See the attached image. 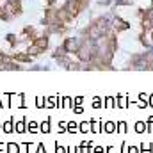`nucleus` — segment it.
Listing matches in <instances>:
<instances>
[{
    "instance_id": "obj_15",
    "label": "nucleus",
    "mask_w": 153,
    "mask_h": 153,
    "mask_svg": "<svg viewBox=\"0 0 153 153\" xmlns=\"http://www.w3.org/2000/svg\"><path fill=\"white\" fill-rule=\"evenodd\" d=\"M57 100H59V96L46 98V109H53V107H57Z\"/></svg>"
},
{
    "instance_id": "obj_10",
    "label": "nucleus",
    "mask_w": 153,
    "mask_h": 153,
    "mask_svg": "<svg viewBox=\"0 0 153 153\" xmlns=\"http://www.w3.org/2000/svg\"><path fill=\"white\" fill-rule=\"evenodd\" d=\"M103 107H107V109H114L116 107V96H107V98L103 100Z\"/></svg>"
},
{
    "instance_id": "obj_3",
    "label": "nucleus",
    "mask_w": 153,
    "mask_h": 153,
    "mask_svg": "<svg viewBox=\"0 0 153 153\" xmlns=\"http://www.w3.org/2000/svg\"><path fill=\"white\" fill-rule=\"evenodd\" d=\"M14 132H18V134H25L27 132V119L23 117V119H14Z\"/></svg>"
},
{
    "instance_id": "obj_23",
    "label": "nucleus",
    "mask_w": 153,
    "mask_h": 153,
    "mask_svg": "<svg viewBox=\"0 0 153 153\" xmlns=\"http://www.w3.org/2000/svg\"><path fill=\"white\" fill-rule=\"evenodd\" d=\"M66 153H78L76 146H66Z\"/></svg>"
},
{
    "instance_id": "obj_21",
    "label": "nucleus",
    "mask_w": 153,
    "mask_h": 153,
    "mask_svg": "<svg viewBox=\"0 0 153 153\" xmlns=\"http://www.w3.org/2000/svg\"><path fill=\"white\" fill-rule=\"evenodd\" d=\"M55 153H66V146H61L59 143H55Z\"/></svg>"
},
{
    "instance_id": "obj_7",
    "label": "nucleus",
    "mask_w": 153,
    "mask_h": 153,
    "mask_svg": "<svg viewBox=\"0 0 153 153\" xmlns=\"http://www.w3.org/2000/svg\"><path fill=\"white\" fill-rule=\"evenodd\" d=\"M27 132H30V134H38V132H39V125H38V121H34V119L27 121Z\"/></svg>"
},
{
    "instance_id": "obj_11",
    "label": "nucleus",
    "mask_w": 153,
    "mask_h": 153,
    "mask_svg": "<svg viewBox=\"0 0 153 153\" xmlns=\"http://www.w3.org/2000/svg\"><path fill=\"white\" fill-rule=\"evenodd\" d=\"M76 130H78V125L75 121H68L66 123V134H75Z\"/></svg>"
},
{
    "instance_id": "obj_25",
    "label": "nucleus",
    "mask_w": 153,
    "mask_h": 153,
    "mask_svg": "<svg viewBox=\"0 0 153 153\" xmlns=\"http://www.w3.org/2000/svg\"><path fill=\"white\" fill-rule=\"evenodd\" d=\"M128 153H139V146H128Z\"/></svg>"
},
{
    "instance_id": "obj_17",
    "label": "nucleus",
    "mask_w": 153,
    "mask_h": 153,
    "mask_svg": "<svg viewBox=\"0 0 153 153\" xmlns=\"http://www.w3.org/2000/svg\"><path fill=\"white\" fill-rule=\"evenodd\" d=\"M7 153H20V144L9 143V144H7Z\"/></svg>"
},
{
    "instance_id": "obj_30",
    "label": "nucleus",
    "mask_w": 153,
    "mask_h": 153,
    "mask_svg": "<svg viewBox=\"0 0 153 153\" xmlns=\"http://www.w3.org/2000/svg\"><path fill=\"white\" fill-rule=\"evenodd\" d=\"M107 153H117L116 146H107Z\"/></svg>"
},
{
    "instance_id": "obj_19",
    "label": "nucleus",
    "mask_w": 153,
    "mask_h": 153,
    "mask_svg": "<svg viewBox=\"0 0 153 153\" xmlns=\"http://www.w3.org/2000/svg\"><path fill=\"white\" fill-rule=\"evenodd\" d=\"M36 105H38L39 109L46 107V98H43V96H38V98H36Z\"/></svg>"
},
{
    "instance_id": "obj_22",
    "label": "nucleus",
    "mask_w": 153,
    "mask_h": 153,
    "mask_svg": "<svg viewBox=\"0 0 153 153\" xmlns=\"http://www.w3.org/2000/svg\"><path fill=\"white\" fill-rule=\"evenodd\" d=\"M93 153H107V148H103V146H94V148H93Z\"/></svg>"
},
{
    "instance_id": "obj_12",
    "label": "nucleus",
    "mask_w": 153,
    "mask_h": 153,
    "mask_svg": "<svg viewBox=\"0 0 153 153\" xmlns=\"http://www.w3.org/2000/svg\"><path fill=\"white\" fill-rule=\"evenodd\" d=\"M139 153H153V144L152 143H143L141 146H139Z\"/></svg>"
},
{
    "instance_id": "obj_9",
    "label": "nucleus",
    "mask_w": 153,
    "mask_h": 153,
    "mask_svg": "<svg viewBox=\"0 0 153 153\" xmlns=\"http://www.w3.org/2000/svg\"><path fill=\"white\" fill-rule=\"evenodd\" d=\"M78 130H80L82 134H87V132H91V119H89V121H82V123L78 125Z\"/></svg>"
},
{
    "instance_id": "obj_13",
    "label": "nucleus",
    "mask_w": 153,
    "mask_h": 153,
    "mask_svg": "<svg viewBox=\"0 0 153 153\" xmlns=\"http://www.w3.org/2000/svg\"><path fill=\"white\" fill-rule=\"evenodd\" d=\"M126 130H128V125H126V121L119 119V121H117V134H126Z\"/></svg>"
},
{
    "instance_id": "obj_16",
    "label": "nucleus",
    "mask_w": 153,
    "mask_h": 153,
    "mask_svg": "<svg viewBox=\"0 0 153 153\" xmlns=\"http://www.w3.org/2000/svg\"><path fill=\"white\" fill-rule=\"evenodd\" d=\"M62 107L64 109H73V98L71 96H64L62 98Z\"/></svg>"
},
{
    "instance_id": "obj_31",
    "label": "nucleus",
    "mask_w": 153,
    "mask_h": 153,
    "mask_svg": "<svg viewBox=\"0 0 153 153\" xmlns=\"http://www.w3.org/2000/svg\"><path fill=\"white\" fill-rule=\"evenodd\" d=\"M5 146H7V144H2V143H0V153H7V148H5Z\"/></svg>"
},
{
    "instance_id": "obj_14",
    "label": "nucleus",
    "mask_w": 153,
    "mask_h": 153,
    "mask_svg": "<svg viewBox=\"0 0 153 153\" xmlns=\"http://www.w3.org/2000/svg\"><path fill=\"white\" fill-rule=\"evenodd\" d=\"M137 98H139V102H143V103H146V105H150V94H148V93H144V91H141V93L137 94Z\"/></svg>"
},
{
    "instance_id": "obj_28",
    "label": "nucleus",
    "mask_w": 153,
    "mask_h": 153,
    "mask_svg": "<svg viewBox=\"0 0 153 153\" xmlns=\"http://www.w3.org/2000/svg\"><path fill=\"white\" fill-rule=\"evenodd\" d=\"M82 102H84V98H82V96H76L75 100H73V103H75V105H80Z\"/></svg>"
},
{
    "instance_id": "obj_34",
    "label": "nucleus",
    "mask_w": 153,
    "mask_h": 153,
    "mask_svg": "<svg viewBox=\"0 0 153 153\" xmlns=\"http://www.w3.org/2000/svg\"><path fill=\"white\" fill-rule=\"evenodd\" d=\"M0 128H2V123H0Z\"/></svg>"
},
{
    "instance_id": "obj_4",
    "label": "nucleus",
    "mask_w": 153,
    "mask_h": 153,
    "mask_svg": "<svg viewBox=\"0 0 153 153\" xmlns=\"http://www.w3.org/2000/svg\"><path fill=\"white\" fill-rule=\"evenodd\" d=\"M134 130H135L137 134H144V132H148V125H146V121H143V119L135 121V125H134Z\"/></svg>"
},
{
    "instance_id": "obj_20",
    "label": "nucleus",
    "mask_w": 153,
    "mask_h": 153,
    "mask_svg": "<svg viewBox=\"0 0 153 153\" xmlns=\"http://www.w3.org/2000/svg\"><path fill=\"white\" fill-rule=\"evenodd\" d=\"M146 125H148V134H153V116L146 119Z\"/></svg>"
},
{
    "instance_id": "obj_26",
    "label": "nucleus",
    "mask_w": 153,
    "mask_h": 153,
    "mask_svg": "<svg viewBox=\"0 0 153 153\" xmlns=\"http://www.w3.org/2000/svg\"><path fill=\"white\" fill-rule=\"evenodd\" d=\"M36 153H46V148H45V144H38V150Z\"/></svg>"
},
{
    "instance_id": "obj_18",
    "label": "nucleus",
    "mask_w": 153,
    "mask_h": 153,
    "mask_svg": "<svg viewBox=\"0 0 153 153\" xmlns=\"http://www.w3.org/2000/svg\"><path fill=\"white\" fill-rule=\"evenodd\" d=\"M93 107H94V109H102V107H103V102H102L100 96H94V98H93Z\"/></svg>"
},
{
    "instance_id": "obj_33",
    "label": "nucleus",
    "mask_w": 153,
    "mask_h": 153,
    "mask_svg": "<svg viewBox=\"0 0 153 153\" xmlns=\"http://www.w3.org/2000/svg\"><path fill=\"white\" fill-rule=\"evenodd\" d=\"M0 107H2V96H0Z\"/></svg>"
},
{
    "instance_id": "obj_5",
    "label": "nucleus",
    "mask_w": 153,
    "mask_h": 153,
    "mask_svg": "<svg viewBox=\"0 0 153 153\" xmlns=\"http://www.w3.org/2000/svg\"><path fill=\"white\" fill-rule=\"evenodd\" d=\"M50 128H52V125H50V117L43 119L41 125H39V132H41V134H50Z\"/></svg>"
},
{
    "instance_id": "obj_2",
    "label": "nucleus",
    "mask_w": 153,
    "mask_h": 153,
    "mask_svg": "<svg viewBox=\"0 0 153 153\" xmlns=\"http://www.w3.org/2000/svg\"><path fill=\"white\" fill-rule=\"evenodd\" d=\"M102 130H103L105 134H116V132H117V121H112V119L105 121V123L102 125Z\"/></svg>"
},
{
    "instance_id": "obj_29",
    "label": "nucleus",
    "mask_w": 153,
    "mask_h": 153,
    "mask_svg": "<svg viewBox=\"0 0 153 153\" xmlns=\"http://www.w3.org/2000/svg\"><path fill=\"white\" fill-rule=\"evenodd\" d=\"M121 153H128V144H126V143L121 144Z\"/></svg>"
},
{
    "instance_id": "obj_24",
    "label": "nucleus",
    "mask_w": 153,
    "mask_h": 153,
    "mask_svg": "<svg viewBox=\"0 0 153 153\" xmlns=\"http://www.w3.org/2000/svg\"><path fill=\"white\" fill-rule=\"evenodd\" d=\"M59 130L62 134H66V121H59Z\"/></svg>"
},
{
    "instance_id": "obj_8",
    "label": "nucleus",
    "mask_w": 153,
    "mask_h": 153,
    "mask_svg": "<svg viewBox=\"0 0 153 153\" xmlns=\"http://www.w3.org/2000/svg\"><path fill=\"white\" fill-rule=\"evenodd\" d=\"M2 128H4V132H5V134H13V132H14V119L5 121V123L2 125Z\"/></svg>"
},
{
    "instance_id": "obj_1",
    "label": "nucleus",
    "mask_w": 153,
    "mask_h": 153,
    "mask_svg": "<svg viewBox=\"0 0 153 153\" xmlns=\"http://www.w3.org/2000/svg\"><path fill=\"white\" fill-rule=\"evenodd\" d=\"M128 96H130V94H121V93H117V94H116V107H119V109H128Z\"/></svg>"
},
{
    "instance_id": "obj_27",
    "label": "nucleus",
    "mask_w": 153,
    "mask_h": 153,
    "mask_svg": "<svg viewBox=\"0 0 153 153\" xmlns=\"http://www.w3.org/2000/svg\"><path fill=\"white\" fill-rule=\"evenodd\" d=\"M73 111H75V114H82V112H84V109H82L80 105H75V107H73Z\"/></svg>"
},
{
    "instance_id": "obj_32",
    "label": "nucleus",
    "mask_w": 153,
    "mask_h": 153,
    "mask_svg": "<svg viewBox=\"0 0 153 153\" xmlns=\"http://www.w3.org/2000/svg\"><path fill=\"white\" fill-rule=\"evenodd\" d=\"M150 107H153V93L150 94Z\"/></svg>"
},
{
    "instance_id": "obj_6",
    "label": "nucleus",
    "mask_w": 153,
    "mask_h": 153,
    "mask_svg": "<svg viewBox=\"0 0 153 153\" xmlns=\"http://www.w3.org/2000/svg\"><path fill=\"white\" fill-rule=\"evenodd\" d=\"M91 132H93V134H102V123H100L98 117L91 119Z\"/></svg>"
}]
</instances>
